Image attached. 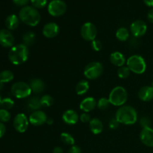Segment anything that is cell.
Here are the masks:
<instances>
[{"label":"cell","mask_w":153,"mask_h":153,"mask_svg":"<svg viewBox=\"0 0 153 153\" xmlns=\"http://www.w3.org/2000/svg\"><path fill=\"white\" fill-rule=\"evenodd\" d=\"M19 18L23 23L31 27L37 26L40 22L41 16L37 8L33 6H24L19 12Z\"/></svg>","instance_id":"obj_1"},{"label":"cell","mask_w":153,"mask_h":153,"mask_svg":"<svg viewBox=\"0 0 153 153\" xmlns=\"http://www.w3.org/2000/svg\"><path fill=\"white\" fill-rule=\"evenodd\" d=\"M115 118L121 124L134 125L137 120V111L132 106L123 105L117 111Z\"/></svg>","instance_id":"obj_2"},{"label":"cell","mask_w":153,"mask_h":153,"mask_svg":"<svg viewBox=\"0 0 153 153\" xmlns=\"http://www.w3.org/2000/svg\"><path fill=\"white\" fill-rule=\"evenodd\" d=\"M29 49L23 43H19L10 48L8 52V59L14 65H20L28 60Z\"/></svg>","instance_id":"obj_3"},{"label":"cell","mask_w":153,"mask_h":153,"mask_svg":"<svg viewBox=\"0 0 153 153\" xmlns=\"http://www.w3.org/2000/svg\"><path fill=\"white\" fill-rule=\"evenodd\" d=\"M108 100L111 104L117 107L124 105L128 100V93L125 88L122 86H117L111 90L109 94Z\"/></svg>","instance_id":"obj_4"},{"label":"cell","mask_w":153,"mask_h":153,"mask_svg":"<svg viewBox=\"0 0 153 153\" xmlns=\"http://www.w3.org/2000/svg\"><path fill=\"white\" fill-rule=\"evenodd\" d=\"M126 65L131 72L135 74H143L146 70V63L144 58L139 55H133L126 60Z\"/></svg>","instance_id":"obj_5"},{"label":"cell","mask_w":153,"mask_h":153,"mask_svg":"<svg viewBox=\"0 0 153 153\" xmlns=\"http://www.w3.org/2000/svg\"><path fill=\"white\" fill-rule=\"evenodd\" d=\"M102 64L99 61H92L86 65L84 69V75L90 80H95L98 79L103 73Z\"/></svg>","instance_id":"obj_6"},{"label":"cell","mask_w":153,"mask_h":153,"mask_svg":"<svg viewBox=\"0 0 153 153\" xmlns=\"http://www.w3.org/2000/svg\"><path fill=\"white\" fill-rule=\"evenodd\" d=\"M32 93L29 84L24 82H17L11 87V94L17 99H25Z\"/></svg>","instance_id":"obj_7"},{"label":"cell","mask_w":153,"mask_h":153,"mask_svg":"<svg viewBox=\"0 0 153 153\" xmlns=\"http://www.w3.org/2000/svg\"><path fill=\"white\" fill-rule=\"evenodd\" d=\"M47 10L51 16L58 17L65 13L67 4L63 0H52L48 4Z\"/></svg>","instance_id":"obj_8"},{"label":"cell","mask_w":153,"mask_h":153,"mask_svg":"<svg viewBox=\"0 0 153 153\" xmlns=\"http://www.w3.org/2000/svg\"><path fill=\"white\" fill-rule=\"evenodd\" d=\"M97 35V27L92 22H85L81 28V36L86 41H93Z\"/></svg>","instance_id":"obj_9"},{"label":"cell","mask_w":153,"mask_h":153,"mask_svg":"<svg viewBox=\"0 0 153 153\" xmlns=\"http://www.w3.org/2000/svg\"><path fill=\"white\" fill-rule=\"evenodd\" d=\"M13 124L16 131L19 133H24L28 129L29 120L25 114L19 113L15 116Z\"/></svg>","instance_id":"obj_10"},{"label":"cell","mask_w":153,"mask_h":153,"mask_svg":"<svg viewBox=\"0 0 153 153\" xmlns=\"http://www.w3.org/2000/svg\"><path fill=\"white\" fill-rule=\"evenodd\" d=\"M147 31V25L146 22L140 19L134 21L130 25V31L133 37L139 38L146 34Z\"/></svg>","instance_id":"obj_11"},{"label":"cell","mask_w":153,"mask_h":153,"mask_svg":"<svg viewBox=\"0 0 153 153\" xmlns=\"http://www.w3.org/2000/svg\"><path fill=\"white\" fill-rule=\"evenodd\" d=\"M47 119L48 117L46 114L43 111L41 110H37L35 111H33L30 114L29 118H28L30 123L32 126H43V124L46 123Z\"/></svg>","instance_id":"obj_12"},{"label":"cell","mask_w":153,"mask_h":153,"mask_svg":"<svg viewBox=\"0 0 153 153\" xmlns=\"http://www.w3.org/2000/svg\"><path fill=\"white\" fill-rule=\"evenodd\" d=\"M60 28L59 26L57 23L53 22H48V23L45 24L44 26L43 27V30H42V33H43V36L46 38H54L56 37L58 34H59Z\"/></svg>","instance_id":"obj_13"},{"label":"cell","mask_w":153,"mask_h":153,"mask_svg":"<svg viewBox=\"0 0 153 153\" xmlns=\"http://www.w3.org/2000/svg\"><path fill=\"white\" fill-rule=\"evenodd\" d=\"M140 139L145 146L153 147V128L151 127L142 128L140 132Z\"/></svg>","instance_id":"obj_14"},{"label":"cell","mask_w":153,"mask_h":153,"mask_svg":"<svg viewBox=\"0 0 153 153\" xmlns=\"http://www.w3.org/2000/svg\"><path fill=\"white\" fill-rule=\"evenodd\" d=\"M14 43V37L8 29L0 30V44L4 47H12Z\"/></svg>","instance_id":"obj_15"},{"label":"cell","mask_w":153,"mask_h":153,"mask_svg":"<svg viewBox=\"0 0 153 153\" xmlns=\"http://www.w3.org/2000/svg\"><path fill=\"white\" fill-rule=\"evenodd\" d=\"M97 105V101L94 97H86L79 104L81 110L85 113H89L95 109Z\"/></svg>","instance_id":"obj_16"},{"label":"cell","mask_w":153,"mask_h":153,"mask_svg":"<svg viewBox=\"0 0 153 153\" xmlns=\"http://www.w3.org/2000/svg\"><path fill=\"white\" fill-rule=\"evenodd\" d=\"M62 120L67 125H75L79 120V116L76 111L69 109L63 113Z\"/></svg>","instance_id":"obj_17"},{"label":"cell","mask_w":153,"mask_h":153,"mask_svg":"<svg viewBox=\"0 0 153 153\" xmlns=\"http://www.w3.org/2000/svg\"><path fill=\"white\" fill-rule=\"evenodd\" d=\"M110 61L113 65L121 67L126 63V59L125 55L122 52L117 51V52H112L110 55Z\"/></svg>","instance_id":"obj_18"},{"label":"cell","mask_w":153,"mask_h":153,"mask_svg":"<svg viewBox=\"0 0 153 153\" xmlns=\"http://www.w3.org/2000/svg\"><path fill=\"white\" fill-rule=\"evenodd\" d=\"M138 98L143 102H149L153 99V88L152 86L142 87L138 91Z\"/></svg>","instance_id":"obj_19"},{"label":"cell","mask_w":153,"mask_h":153,"mask_svg":"<svg viewBox=\"0 0 153 153\" xmlns=\"http://www.w3.org/2000/svg\"><path fill=\"white\" fill-rule=\"evenodd\" d=\"M29 85L31 87V89L32 93L36 94H41L43 92L45 89V84L41 79L34 78L31 79L29 82Z\"/></svg>","instance_id":"obj_20"},{"label":"cell","mask_w":153,"mask_h":153,"mask_svg":"<svg viewBox=\"0 0 153 153\" xmlns=\"http://www.w3.org/2000/svg\"><path fill=\"white\" fill-rule=\"evenodd\" d=\"M89 128L91 132L94 134H99L103 131V123L99 118L94 117L89 123Z\"/></svg>","instance_id":"obj_21"},{"label":"cell","mask_w":153,"mask_h":153,"mask_svg":"<svg viewBox=\"0 0 153 153\" xmlns=\"http://www.w3.org/2000/svg\"><path fill=\"white\" fill-rule=\"evenodd\" d=\"M19 24V18L15 14H10L5 19V26L7 29L15 30Z\"/></svg>","instance_id":"obj_22"},{"label":"cell","mask_w":153,"mask_h":153,"mask_svg":"<svg viewBox=\"0 0 153 153\" xmlns=\"http://www.w3.org/2000/svg\"><path fill=\"white\" fill-rule=\"evenodd\" d=\"M90 88L89 82L87 80H82L76 85V92L78 95H85L88 92Z\"/></svg>","instance_id":"obj_23"},{"label":"cell","mask_w":153,"mask_h":153,"mask_svg":"<svg viewBox=\"0 0 153 153\" xmlns=\"http://www.w3.org/2000/svg\"><path fill=\"white\" fill-rule=\"evenodd\" d=\"M130 36L129 31L125 27H121L118 28L116 31V37L118 40L121 42L126 41L128 40Z\"/></svg>","instance_id":"obj_24"},{"label":"cell","mask_w":153,"mask_h":153,"mask_svg":"<svg viewBox=\"0 0 153 153\" xmlns=\"http://www.w3.org/2000/svg\"><path fill=\"white\" fill-rule=\"evenodd\" d=\"M27 106H28V109L33 111L39 110L40 108L41 107L40 98H38L37 97H31L27 102Z\"/></svg>","instance_id":"obj_25"},{"label":"cell","mask_w":153,"mask_h":153,"mask_svg":"<svg viewBox=\"0 0 153 153\" xmlns=\"http://www.w3.org/2000/svg\"><path fill=\"white\" fill-rule=\"evenodd\" d=\"M36 34H34L33 31H27L25 34L22 35V41H23V44L25 46H31L34 44V41H35Z\"/></svg>","instance_id":"obj_26"},{"label":"cell","mask_w":153,"mask_h":153,"mask_svg":"<svg viewBox=\"0 0 153 153\" xmlns=\"http://www.w3.org/2000/svg\"><path fill=\"white\" fill-rule=\"evenodd\" d=\"M13 73L10 70H3L0 73V82L2 83H7L13 79Z\"/></svg>","instance_id":"obj_27"},{"label":"cell","mask_w":153,"mask_h":153,"mask_svg":"<svg viewBox=\"0 0 153 153\" xmlns=\"http://www.w3.org/2000/svg\"><path fill=\"white\" fill-rule=\"evenodd\" d=\"M61 140L65 144L69 146H74L75 139L71 134L68 132H62L60 136Z\"/></svg>","instance_id":"obj_28"},{"label":"cell","mask_w":153,"mask_h":153,"mask_svg":"<svg viewBox=\"0 0 153 153\" xmlns=\"http://www.w3.org/2000/svg\"><path fill=\"white\" fill-rule=\"evenodd\" d=\"M40 101L42 107L48 108L50 107V106H52L53 105L54 99L51 95L45 94V95L42 96L41 98H40Z\"/></svg>","instance_id":"obj_29"},{"label":"cell","mask_w":153,"mask_h":153,"mask_svg":"<svg viewBox=\"0 0 153 153\" xmlns=\"http://www.w3.org/2000/svg\"><path fill=\"white\" fill-rule=\"evenodd\" d=\"M131 70H129L127 66H123V67H119L117 70V76L120 79H127L130 76Z\"/></svg>","instance_id":"obj_30"},{"label":"cell","mask_w":153,"mask_h":153,"mask_svg":"<svg viewBox=\"0 0 153 153\" xmlns=\"http://www.w3.org/2000/svg\"><path fill=\"white\" fill-rule=\"evenodd\" d=\"M111 102L109 101L108 98H105V97H102L100 100L97 101V108L101 110H106L109 108L111 105Z\"/></svg>","instance_id":"obj_31"},{"label":"cell","mask_w":153,"mask_h":153,"mask_svg":"<svg viewBox=\"0 0 153 153\" xmlns=\"http://www.w3.org/2000/svg\"><path fill=\"white\" fill-rule=\"evenodd\" d=\"M13 105H14V101L12 99L7 97V98L2 99V100H1V106L3 109L8 111L9 109L12 108Z\"/></svg>","instance_id":"obj_32"},{"label":"cell","mask_w":153,"mask_h":153,"mask_svg":"<svg viewBox=\"0 0 153 153\" xmlns=\"http://www.w3.org/2000/svg\"><path fill=\"white\" fill-rule=\"evenodd\" d=\"M10 112L5 109H0V122L6 123L8 122L10 120Z\"/></svg>","instance_id":"obj_33"},{"label":"cell","mask_w":153,"mask_h":153,"mask_svg":"<svg viewBox=\"0 0 153 153\" xmlns=\"http://www.w3.org/2000/svg\"><path fill=\"white\" fill-rule=\"evenodd\" d=\"M31 4L35 8H43L47 4V0H30Z\"/></svg>","instance_id":"obj_34"},{"label":"cell","mask_w":153,"mask_h":153,"mask_svg":"<svg viewBox=\"0 0 153 153\" xmlns=\"http://www.w3.org/2000/svg\"><path fill=\"white\" fill-rule=\"evenodd\" d=\"M91 47L96 52H99L102 49V44L101 41L99 40H94L93 41H91Z\"/></svg>","instance_id":"obj_35"},{"label":"cell","mask_w":153,"mask_h":153,"mask_svg":"<svg viewBox=\"0 0 153 153\" xmlns=\"http://www.w3.org/2000/svg\"><path fill=\"white\" fill-rule=\"evenodd\" d=\"M140 124L142 128H147V127H150L151 125V120L148 117H142L140 120Z\"/></svg>","instance_id":"obj_36"},{"label":"cell","mask_w":153,"mask_h":153,"mask_svg":"<svg viewBox=\"0 0 153 153\" xmlns=\"http://www.w3.org/2000/svg\"><path fill=\"white\" fill-rule=\"evenodd\" d=\"M79 120L82 123H90V121L91 120V115L89 114L88 113H82V114L80 115L79 117Z\"/></svg>","instance_id":"obj_37"},{"label":"cell","mask_w":153,"mask_h":153,"mask_svg":"<svg viewBox=\"0 0 153 153\" xmlns=\"http://www.w3.org/2000/svg\"><path fill=\"white\" fill-rule=\"evenodd\" d=\"M120 125V123L117 120L116 118H114V119H111L110 121H109V128H111V129H116V128H118Z\"/></svg>","instance_id":"obj_38"},{"label":"cell","mask_w":153,"mask_h":153,"mask_svg":"<svg viewBox=\"0 0 153 153\" xmlns=\"http://www.w3.org/2000/svg\"><path fill=\"white\" fill-rule=\"evenodd\" d=\"M13 2L15 4L18 6H25L28 2L29 1V0H12Z\"/></svg>","instance_id":"obj_39"},{"label":"cell","mask_w":153,"mask_h":153,"mask_svg":"<svg viewBox=\"0 0 153 153\" xmlns=\"http://www.w3.org/2000/svg\"><path fill=\"white\" fill-rule=\"evenodd\" d=\"M67 153H82V149L78 146H73L68 150Z\"/></svg>","instance_id":"obj_40"},{"label":"cell","mask_w":153,"mask_h":153,"mask_svg":"<svg viewBox=\"0 0 153 153\" xmlns=\"http://www.w3.org/2000/svg\"><path fill=\"white\" fill-rule=\"evenodd\" d=\"M129 44L130 46H133V47H136V46H137L139 44L138 38L135 37H133L132 38H131L129 40Z\"/></svg>","instance_id":"obj_41"},{"label":"cell","mask_w":153,"mask_h":153,"mask_svg":"<svg viewBox=\"0 0 153 153\" xmlns=\"http://www.w3.org/2000/svg\"><path fill=\"white\" fill-rule=\"evenodd\" d=\"M5 131H6L5 126L3 124V123L0 122V138L4 136V134H5Z\"/></svg>","instance_id":"obj_42"},{"label":"cell","mask_w":153,"mask_h":153,"mask_svg":"<svg viewBox=\"0 0 153 153\" xmlns=\"http://www.w3.org/2000/svg\"><path fill=\"white\" fill-rule=\"evenodd\" d=\"M147 19L151 23H153V8L151 9L147 13Z\"/></svg>","instance_id":"obj_43"},{"label":"cell","mask_w":153,"mask_h":153,"mask_svg":"<svg viewBox=\"0 0 153 153\" xmlns=\"http://www.w3.org/2000/svg\"><path fill=\"white\" fill-rule=\"evenodd\" d=\"M53 153H64V151H63V149L60 146H56L53 149V151H52Z\"/></svg>","instance_id":"obj_44"},{"label":"cell","mask_w":153,"mask_h":153,"mask_svg":"<svg viewBox=\"0 0 153 153\" xmlns=\"http://www.w3.org/2000/svg\"><path fill=\"white\" fill-rule=\"evenodd\" d=\"M143 2L148 7H153V0H143Z\"/></svg>","instance_id":"obj_45"},{"label":"cell","mask_w":153,"mask_h":153,"mask_svg":"<svg viewBox=\"0 0 153 153\" xmlns=\"http://www.w3.org/2000/svg\"><path fill=\"white\" fill-rule=\"evenodd\" d=\"M53 123H54V120L52 119V118H48L47 121H46V123H47L48 125H52Z\"/></svg>","instance_id":"obj_46"},{"label":"cell","mask_w":153,"mask_h":153,"mask_svg":"<svg viewBox=\"0 0 153 153\" xmlns=\"http://www.w3.org/2000/svg\"><path fill=\"white\" fill-rule=\"evenodd\" d=\"M3 84H4V83H2V82H0V91H1V90H2L3 87H4V85H3Z\"/></svg>","instance_id":"obj_47"},{"label":"cell","mask_w":153,"mask_h":153,"mask_svg":"<svg viewBox=\"0 0 153 153\" xmlns=\"http://www.w3.org/2000/svg\"><path fill=\"white\" fill-rule=\"evenodd\" d=\"M1 100H2V99H1V96H0V107H1Z\"/></svg>","instance_id":"obj_48"},{"label":"cell","mask_w":153,"mask_h":153,"mask_svg":"<svg viewBox=\"0 0 153 153\" xmlns=\"http://www.w3.org/2000/svg\"><path fill=\"white\" fill-rule=\"evenodd\" d=\"M152 87L153 88V82H152Z\"/></svg>","instance_id":"obj_49"}]
</instances>
